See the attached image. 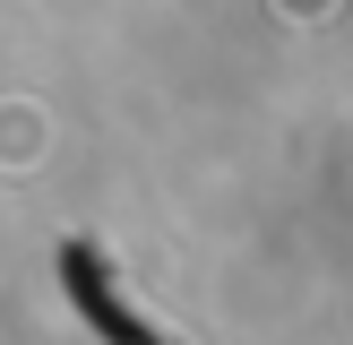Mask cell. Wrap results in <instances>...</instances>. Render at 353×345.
Wrapping results in <instances>:
<instances>
[{"label":"cell","instance_id":"cell-1","mask_svg":"<svg viewBox=\"0 0 353 345\" xmlns=\"http://www.w3.org/2000/svg\"><path fill=\"white\" fill-rule=\"evenodd\" d=\"M61 285H69V302H78V319L95 328L103 345H172L164 328L147 319V310L121 293V276H112V259L95 250V241H61Z\"/></svg>","mask_w":353,"mask_h":345}]
</instances>
